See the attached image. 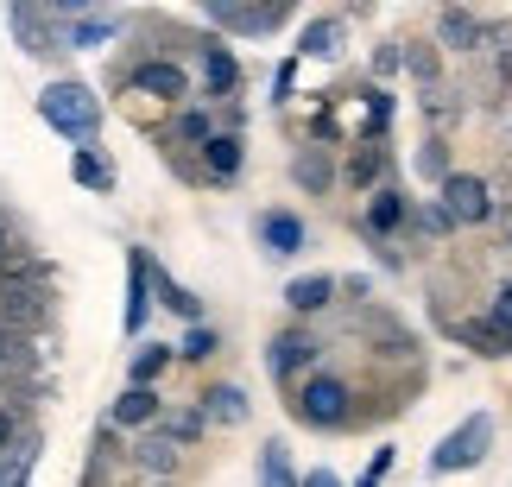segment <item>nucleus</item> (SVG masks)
I'll return each instance as SVG.
<instances>
[{"label":"nucleus","instance_id":"72a5a7b5","mask_svg":"<svg viewBox=\"0 0 512 487\" xmlns=\"http://www.w3.org/2000/svg\"><path fill=\"white\" fill-rule=\"evenodd\" d=\"M411 222H418L424 235H437V241H443V235H456V222H449V209H443V203H424V209H411Z\"/></svg>","mask_w":512,"mask_h":487},{"label":"nucleus","instance_id":"7c9ffc66","mask_svg":"<svg viewBox=\"0 0 512 487\" xmlns=\"http://www.w3.org/2000/svg\"><path fill=\"white\" fill-rule=\"evenodd\" d=\"M215 348H222V336H215L209 323H196V329H184V342H177V361H209Z\"/></svg>","mask_w":512,"mask_h":487},{"label":"nucleus","instance_id":"4468645a","mask_svg":"<svg viewBox=\"0 0 512 487\" xmlns=\"http://www.w3.org/2000/svg\"><path fill=\"white\" fill-rule=\"evenodd\" d=\"M336 152H323V146H304L298 159H291V184L304 190V197H329V190H336Z\"/></svg>","mask_w":512,"mask_h":487},{"label":"nucleus","instance_id":"f257e3e1","mask_svg":"<svg viewBox=\"0 0 512 487\" xmlns=\"http://www.w3.org/2000/svg\"><path fill=\"white\" fill-rule=\"evenodd\" d=\"M38 121L51 133H64L70 146H95V133H102V102H95L89 83L64 76V83H45V95H38Z\"/></svg>","mask_w":512,"mask_h":487},{"label":"nucleus","instance_id":"aec40b11","mask_svg":"<svg viewBox=\"0 0 512 487\" xmlns=\"http://www.w3.org/2000/svg\"><path fill=\"white\" fill-rule=\"evenodd\" d=\"M247 412L253 405H247V393L234 380H215L203 393V424H247Z\"/></svg>","mask_w":512,"mask_h":487},{"label":"nucleus","instance_id":"ddd939ff","mask_svg":"<svg viewBox=\"0 0 512 487\" xmlns=\"http://www.w3.org/2000/svg\"><path fill=\"white\" fill-rule=\"evenodd\" d=\"M159 393H152V386H127L121 399H114V412H108V431H152V424H159L165 412H159Z\"/></svg>","mask_w":512,"mask_h":487},{"label":"nucleus","instance_id":"a211bd4d","mask_svg":"<svg viewBox=\"0 0 512 487\" xmlns=\"http://www.w3.org/2000/svg\"><path fill=\"white\" fill-rule=\"evenodd\" d=\"M342 19L336 13H323V19H310V26H304V38H298V57H317V64H336V57H342Z\"/></svg>","mask_w":512,"mask_h":487},{"label":"nucleus","instance_id":"2f4dec72","mask_svg":"<svg viewBox=\"0 0 512 487\" xmlns=\"http://www.w3.org/2000/svg\"><path fill=\"white\" fill-rule=\"evenodd\" d=\"M418 171H424L430 184H443L449 171H456V165H449V146H443V140H424V146H418Z\"/></svg>","mask_w":512,"mask_h":487},{"label":"nucleus","instance_id":"e433bc0d","mask_svg":"<svg viewBox=\"0 0 512 487\" xmlns=\"http://www.w3.org/2000/svg\"><path fill=\"white\" fill-rule=\"evenodd\" d=\"M399 64H405L399 45H373V76H380V83H386V76H399Z\"/></svg>","mask_w":512,"mask_h":487},{"label":"nucleus","instance_id":"412c9836","mask_svg":"<svg viewBox=\"0 0 512 487\" xmlns=\"http://www.w3.org/2000/svg\"><path fill=\"white\" fill-rule=\"evenodd\" d=\"M177 361V348L171 342H140L133 348V361H127V386H159V374Z\"/></svg>","mask_w":512,"mask_h":487},{"label":"nucleus","instance_id":"4be33fe9","mask_svg":"<svg viewBox=\"0 0 512 487\" xmlns=\"http://www.w3.org/2000/svg\"><path fill=\"white\" fill-rule=\"evenodd\" d=\"M361 102H367V114H361V146H380L386 133H392V89H361Z\"/></svg>","mask_w":512,"mask_h":487},{"label":"nucleus","instance_id":"cd10ccee","mask_svg":"<svg viewBox=\"0 0 512 487\" xmlns=\"http://www.w3.org/2000/svg\"><path fill=\"white\" fill-rule=\"evenodd\" d=\"M437 32H443V38H449V45H456V51H468V45H481V38H487V32H481V19H468L462 7L437 13Z\"/></svg>","mask_w":512,"mask_h":487},{"label":"nucleus","instance_id":"c85d7f7f","mask_svg":"<svg viewBox=\"0 0 512 487\" xmlns=\"http://www.w3.org/2000/svg\"><path fill=\"white\" fill-rule=\"evenodd\" d=\"M449 336H456L462 348H475V355H512V348L494 336V323H487V317H481V323H456Z\"/></svg>","mask_w":512,"mask_h":487},{"label":"nucleus","instance_id":"c756f323","mask_svg":"<svg viewBox=\"0 0 512 487\" xmlns=\"http://www.w3.org/2000/svg\"><path fill=\"white\" fill-rule=\"evenodd\" d=\"M203 431H209V424H203V412H171V418H159V437H171L177 450H184V443H196Z\"/></svg>","mask_w":512,"mask_h":487},{"label":"nucleus","instance_id":"79ce46f5","mask_svg":"<svg viewBox=\"0 0 512 487\" xmlns=\"http://www.w3.org/2000/svg\"><path fill=\"white\" fill-rule=\"evenodd\" d=\"M13 437V412H0V443H7Z\"/></svg>","mask_w":512,"mask_h":487},{"label":"nucleus","instance_id":"a878e982","mask_svg":"<svg viewBox=\"0 0 512 487\" xmlns=\"http://www.w3.org/2000/svg\"><path fill=\"white\" fill-rule=\"evenodd\" d=\"M133 469H146V475H165V481H171V475H177V443L152 431L140 450H133Z\"/></svg>","mask_w":512,"mask_h":487},{"label":"nucleus","instance_id":"f704fd0d","mask_svg":"<svg viewBox=\"0 0 512 487\" xmlns=\"http://www.w3.org/2000/svg\"><path fill=\"white\" fill-rule=\"evenodd\" d=\"M487 323H494V336L512 348V285H506V291H494V304H487Z\"/></svg>","mask_w":512,"mask_h":487},{"label":"nucleus","instance_id":"37998d69","mask_svg":"<svg viewBox=\"0 0 512 487\" xmlns=\"http://www.w3.org/2000/svg\"><path fill=\"white\" fill-rule=\"evenodd\" d=\"M13 355V336H7V329H0V361H7Z\"/></svg>","mask_w":512,"mask_h":487},{"label":"nucleus","instance_id":"6e6552de","mask_svg":"<svg viewBox=\"0 0 512 487\" xmlns=\"http://www.w3.org/2000/svg\"><path fill=\"white\" fill-rule=\"evenodd\" d=\"M152 253L146 247H133L127 253V310H121V329L127 336H146V323H152Z\"/></svg>","mask_w":512,"mask_h":487},{"label":"nucleus","instance_id":"7ed1b4c3","mask_svg":"<svg viewBox=\"0 0 512 487\" xmlns=\"http://www.w3.org/2000/svg\"><path fill=\"white\" fill-rule=\"evenodd\" d=\"M354 393H348V380L336 374H310L298 386V399H291V412H298V424H310V431H348L354 424Z\"/></svg>","mask_w":512,"mask_h":487},{"label":"nucleus","instance_id":"39448f33","mask_svg":"<svg viewBox=\"0 0 512 487\" xmlns=\"http://www.w3.org/2000/svg\"><path fill=\"white\" fill-rule=\"evenodd\" d=\"M222 32H241V38H266V32H279L285 19H291V0H266V7H241V0H209L203 7Z\"/></svg>","mask_w":512,"mask_h":487},{"label":"nucleus","instance_id":"20e7f679","mask_svg":"<svg viewBox=\"0 0 512 487\" xmlns=\"http://www.w3.org/2000/svg\"><path fill=\"white\" fill-rule=\"evenodd\" d=\"M437 203L449 209V222L456 228H481V222H494V184L475 178V171H449V178L437 184Z\"/></svg>","mask_w":512,"mask_h":487},{"label":"nucleus","instance_id":"c9c22d12","mask_svg":"<svg viewBox=\"0 0 512 487\" xmlns=\"http://www.w3.org/2000/svg\"><path fill=\"white\" fill-rule=\"evenodd\" d=\"M291 89H298V57H285V64H279V76H272V102H291Z\"/></svg>","mask_w":512,"mask_h":487},{"label":"nucleus","instance_id":"6ab92c4d","mask_svg":"<svg viewBox=\"0 0 512 487\" xmlns=\"http://www.w3.org/2000/svg\"><path fill=\"white\" fill-rule=\"evenodd\" d=\"M70 178L83 184V190H95V197H108V190H114V159H108L102 146H76L70 152Z\"/></svg>","mask_w":512,"mask_h":487},{"label":"nucleus","instance_id":"f03ea898","mask_svg":"<svg viewBox=\"0 0 512 487\" xmlns=\"http://www.w3.org/2000/svg\"><path fill=\"white\" fill-rule=\"evenodd\" d=\"M487 450H494V412H468L449 437H437V450H430L424 475H430V481L468 475V469H481V462H487Z\"/></svg>","mask_w":512,"mask_h":487},{"label":"nucleus","instance_id":"1a4fd4ad","mask_svg":"<svg viewBox=\"0 0 512 487\" xmlns=\"http://www.w3.org/2000/svg\"><path fill=\"white\" fill-rule=\"evenodd\" d=\"M253 235H260V247L272 253V260H291V253H304L310 228H304V216H298V209H260Z\"/></svg>","mask_w":512,"mask_h":487},{"label":"nucleus","instance_id":"9b49d317","mask_svg":"<svg viewBox=\"0 0 512 487\" xmlns=\"http://www.w3.org/2000/svg\"><path fill=\"white\" fill-rule=\"evenodd\" d=\"M411 222V197L399 184H380V190H367V209H361V228L373 241H386V235H399V228Z\"/></svg>","mask_w":512,"mask_h":487},{"label":"nucleus","instance_id":"dca6fc26","mask_svg":"<svg viewBox=\"0 0 512 487\" xmlns=\"http://www.w3.org/2000/svg\"><path fill=\"white\" fill-rule=\"evenodd\" d=\"M241 165H247L241 133H209V146H203V178H209V184H234V178H241Z\"/></svg>","mask_w":512,"mask_h":487},{"label":"nucleus","instance_id":"473e14b6","mask_svg":"<svg viewBox=\"0 0 512 487\" xmlns=\"http://www.w3.org/2000/svg\"><path fill=\"white\" fill-rule=\"evenodd\" d=\"M32 450H7V456H0V487H26L32 481Z\"/></svg>","mask_w":512,"mask_h":487},{"label":"nucleus","instance_id":"f8f14e48","mask_svg":"<svg viewBox=\"0 0 512 487\" xmlns=\"http://www.w3.org/2000/svg\"><path fill=\"white\" fill-rule=\"evenodd\" d=\"M203 89H209V102H234L241 95V57H234L228 45H215V38H203Z\"/></svg>","mask_w":512,"mask_h":487},{"label":"nucleus","instance_id":"b1692460","mask_svg":"<svg viewBox=\"0 0 512 487\" xmlns=\"http://www.w3.org/2000/svg\"><path fill=\"white\" fill-rule=\"evenodd\" d=\"M260 487H298V469H291L285 437H266L260 443Z\"/></svg>","mask_w":512,"mask_h":487},{"label":"nucleus","instance_id":"4c0bfd02","mask_svg":"<svg viewBox=\"0 0 512 487\" xmlns=\"http://www.w3.org/2000/svg\"><path fill=\"white\" fill-rule=\"evenodd\" d=\"M392 456H399V450H392V443H380V450L367 456V481H386V475H392Z\"/></svg>","mask_w":512,"mask_h":487},{"label":"nucleus","instance_id":"bb28decb","mask_svg":"<svg viewBox=\"0 0 512 487\" xmlns=\"http://www.w3.org/2000/svg\"><path fill=\"white\" fill-rule=\"evenodd\" d=\"M209 133H215L209 108H177V121H171V146H196V152H203V146H209Z\"/></svg>","mask_w":512,"mask_h":487},{"label":"nucleus","instance_id":"58836bf2","mask_svg":"<svg viewBox=\"0 0 512 487\" xmlns=\"http://www.w3.org/2000/svg\"><path fill=\"white\" fill-rule=\"evenodd\" d=\"M310 133H317V140H342V121H336V108H317V121H310Z\"/></svg>","mask_w":512,"mask_h":487},{"label":"nucleus","instance_id":"a19ab883","mask_svg":"<svg viewBox=\"0 0 512 487\" xmlns=\"http://www.w3.org/2000/svg\"><path fill=\"white\" fill-rule=\"evenodd\" d=\"M0 260H13V235H7V222H0Z\"/></svg>","mask_w":512,"mask_h":487},{"label":"nucleus","instance_id":"2eb2a0df","mask_svg":"<svg viewBox=\"0 0 512 487\" xmlns=\"http://www.w3.org/2000/svg\"><path fill=\"white\" fill-rule=\"evenodd\" d=\"M336 279H329V272H304V279H291L285 285V310L291 317H323L329 304H336Z\"/></svg>","mask_w":512,"mask_h":487},{"label":"nucleus","instance_id":"5701e85b","mask_svg":"<svg viewBox=\"0 0 512 487\" xmlns=\"http://www.w3.org/2000/svg\"><path fill=\"white\" fill-rule=\"evenodd\" d=\"M114 32H121V19H108V13H83L76 26H64V45H70V51H95V45H108Z\"/></svg>","mask_w":512,"mask_h":487},{"label":"nucleus","instance_id":"393cba45","mask_svg":"<svg viewBox=\"0 0 512 487\" xmlns=\"http://www.w3.org/2000/svg\"><path fill=\"white\" fill-rule=\"evenodd\" d=\"M342 178H348L354 190H380V178H386V152H380V146H354V159L342 165Z\"/></svg>","mask_w":512,"mask_h":487},{"label":"nucleus","instance_id":"c03bdc74","mask_svg":"<svg viewBox=\"0 0 512 487\" xmlns=\"http://www.w3.org/2000/svg\"><path fill=\"white\" fill-rule=\"evenodd\" d=\"M506 241H512V235H506Z\"/></svg>","mask_w":512,"mask_h":487},{"label":"nucleus","instance_id":"0eeeda50","mask_svg":"<svg viewBox=\"0 0 512 487\" xmlns=\"http://www.w3.org/2000/svg\"><path fill=\"white\" fill-rule=\"evenodd\" d=\"M7 26H13V38H19L32 57H64V51H70V45H64V26H57L45 7H26V0H19V7L7 13Z\"/></svg>","mask_w":512,"mask_h":487},{"label":"nucleus","instance_id":"f3484780","mask_svg":"<svg viewBox=\"0 0 512 487\" xmlns=\"http://www.w3.org/2000/svg\"><path fill=\"white\" fill-rule=\"evenodd\" d=\"M152 304H165V310H171V317H184L190 329H196V323H203V298H196V291H190V285H177V279H171V272H165L159 260H152Z\"/></svg>","mask_w":512,"mask_h":487},{"label":"nucleus","instance_id":"9d476101","mask_svg":"<svg viewBox=\"0 0 512 487\" xmlns=\"http://www.w3.org/2000/svg\"><path fill=\"white\" fill-rule=\"evenodd\" d=\"M127 83L140 89V95H159V102H177V108H184V95H190V70H184V64H171V57H146V64H133V70H127Z\"/></svg>","mask_w":512,"mask_h":487},{"label":"nucleus","instance_id":"423d86ee","mask_svg":"<svg viewBox=\"0 0 512 487\" xmlns=\"http://www.w3.org/2000/svg\"><path fill=\"white\" fill-rule=\"evenodd\" d=\"M317 355H323V342L310 336V329H279V336L266 342V374L285 386V380H298L304 367H317Z\"/></svg>","mask_w":512,"mask_h":487},{"label":"nucleus","instance_id":"ea45409f","mask_svg":"<svg viewBox=\"0 0 512 487\" xmlns=\"http://www.w3.org/2000/svg\"><path fill=\"white\" fill-rule=\"evenodd\" d=\"M298 487H348V481H342V475H336V469H310V475H304V481H298Z\"/></svg>","mask_w":512,"mask_h":487}]
</instances>
